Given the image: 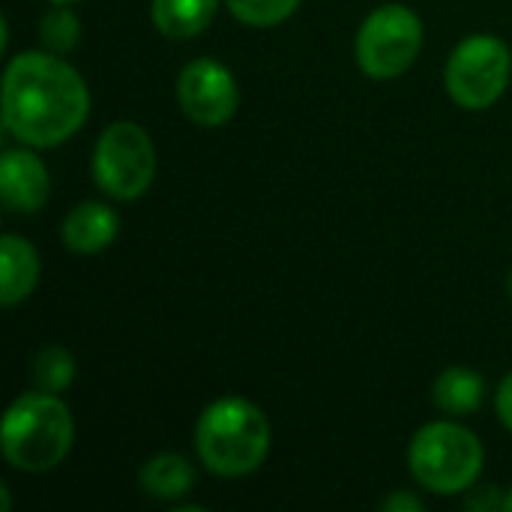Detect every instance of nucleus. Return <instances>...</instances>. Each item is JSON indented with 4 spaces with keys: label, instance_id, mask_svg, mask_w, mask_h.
<instances>
[{
    "label": "nucleus",
    "instance_id": "7",
    "mask_svg": "<svg viewBox=\"0 0 512 512\" xmlns=\"http://www.w3.org/2000/svg\"><path fill=\"white\" fill-rule=\"evenodd\" d=\"M423 48V21L402 3L378 6L357 33V63L369 78L387 81L411 69Z\"/></svg>",
    "mask_w": 512,
    "mask_h": 512
},
{
    "label": "nucleus",
    "instance_id": "14",
    "mask_svg": "<svg viewBox=\"0 0 512 512\" xmlns=\"http://www.w3.org/2000/svg\"><path fill=\"white\" fill-rule=\"evenodd\" d=\"M483 393L486 384L483 378L468 369V366H450L438 375L435 387H432V399L444 414L462 417V414H474L483 405Z\"/></svg>",
    "mask_w": 512,
    "mask_h": 512
},
{
    "label": "nucleus",
    "instance_id": "11",
    "mask_svg": "<svg viewBox=\"0 0 512 512\" xmlns=\"http://www.w3.org/2000/svg\"><path fill=\"white\" fill-rule=\"evenodd\" d=\"M39 279V255L36 249L15 234L0 240V303L6 309L24 303Z\"/></svg>",
    "mask_w": 512,
    "mask_h": 512
},
{
    "label": "nucleus",
    "instance_id": "5",
    "mask_svg": "<svg viewBox=\"0 0 512 512\" xmlns=\"http://www.w3.org/2000/svg\"><path fill=\"white\" fill-rule=\"evenodd\" d=\"M93 180L96 186L117 198V201H135L144 195L156 174V150L150 135L132 123L117 120L111 123L93 150Z\"/></svg>",
    "mask_w": 512,
    "mask_h": 512
},
{
    "label": "nucleus",
    "instance_id": "6",
    "mask_svg": "<svg viewBox=\"0 0 512 512\" xmlns=\"http://www.w3.org/2000/svg\"><path fill=\"white\" fill-rule=\"evenodd\" d=\"M510 72V48L498 36L477 33L453 48L444 69V84L456 105L468 111H483L504 96Z\"/></svg>",
    "mask_w": 512,
    "mask_h": 512
},
{
    "label": "nucleus",
    "instance_id": "1",
    "mask_svg": "<svg viewBox=\"0 0 512 512\" xmlns=\"http://www.w3.org/2000/svg\"><path fill=\"white\" fill-rule=\"evenodd\" d=\"M90 111L84 78L48 51H24L3 75V123L30 147H54L72 138Z\"/></svg>",
    "mask_w": 512,
    "mask_h": 512
},
{
    "label": "nucleus",
    "instance_id": "10",
    "mask_svg": "<svg viewBox=\"0 0 512 512\" xmlns=\"http://www.w3.org/2000/svg\"><path fill=\"white\" fill-rule=\"evenodd\" d=\"M117 231H120V219L102 201H81L66 213L60 225V237L66 249L75 255H99L117 240Z\"/></svg>",
    "mask_w": 512,
    "mask_h": 512
},
{
    "label": "nucleus",
    "instance_id": "22",
    "mask_svg": "<svg viewBox=\"0 0 512 512\" xmlns=\"http://www.w3.org/2000/svg\"><path fill=\"white\" fill-rule=\"evenodd\" d=\"M504 510L512 512V489H510V495H507V504H504Z\"/></svg>",
    "mask_w": 512,
    "mask_h": 512
},
{
    "label": "nucleus",
    "instance_id": "8",
    "mask_svg": "<svg viewBox=\"0 0 512 512\" xmlns=\"http://www.w3.org/2000/svg\"><path fill=\"white\" fill-rule=\"evenodd\" d=\"M177 99L183 114L198 126H222L240 105L234 75L213 57H201L183 66L177 78Z\"/></svg>",
    "mask_w": 512,
    "mask_h": 512
},
{
    "label": "nucleus",
    "instance_id": "23",
    "mask_svg": "<svg viewBox=\"0 0 512 512\" xmlns=\"http://www.w3.org/2000/svg\"><path fill=\"white\" fill-rule=\"evenodd\" d=\"M51 3H75V0H51Z\"/></svg>",
    "mask_w": 512,
    "mask_h": 512
},
{
    "label": "nucleus",
    "instance_id": "17",
    "mask_svg": "<svg viewBox=\"0 0 512 512\" xmlns=\"http://www.w3.org/2000/svg\"><path fill=\"white\" fill-rule=\"evenodd\" d=\"M231 15L252 24V27H273L291 18L300 0H225Z\"/></svg>",
    "mask_w": 512,
    "mask_h": 512
},
{
    "label": "nucleus",
    "instance_id": "2",
    "mask_svg": "<svg viewBox=\"0 0 512 512\" xmlns=\"http://www.w3.org/2000/svg\"><path fill=\"white\" fill-rule=\"evenodd\" d=\"M195 447L204 468L216 477H246L270 453V423L246 399L228 396L204 408L195 426Z\"/></svg>",
    "mask_w": 512,
    "mask_h": 512
},
{
    "label": "nucleus",
    "instance_id": "15",
    "mask_svg": "<svg viewBox=\"0 0 512 512\" xmlns=\"http://www.w3.org/2000/svg\"><path fill=\"white\" fill-rule=\"evenodd\" d=\"M75 378V357L60 345H45L33 360V381L45 393H63Z\"/></svg>",
    "mask_w": 512,
    "mask_h": 512
},
{
    "label": "nucleus",
    "instance_id": "9",
    "mask_svg": "<svg viewBox=\"0 0 512 512\" xmlns=\"http://www.w3.org/2000/svg\"><path fill=\"white\" fill-rule=\"evenodd\" d=\"M0 192L12 213H36L51 192L48 168L30 150H6L0 162Z\"/></svg>",
    "mask_w": 512,
    "mask_h": 512
},
{
    "label": "nucleus",
    "instance_id": "24",
    "mask_svg": "<svg viewBox=\"0 0 512 512\" xmlns=\"http://www.w3.org/2000/svg\"><path fill=\"white\" fill-rule=\"evenodd\" d=\"M507 285H510V297H512V273H510V282H507Z\"/></svg>",
    "mask_w": 512,
    "mask_h": 512
},
{
    "label": "nucleus",
    "instance_id": "19",
    "mask_svg": "<svg viewBox=\"0 0 512 512\" xmlns=\"http://www.w3.org/2000/svg\"><path fill=\"white\" fill-rule=\"evenodd\" d=\"M495 408H498V417H501V423L507 426L512 432V372L501 381V387H498V396H495Z\"/></svg>",
    "mask_w": 512,
    "mask_h": 512
},
{
    "label": "nucleus",
    "instance_id": "21",
    "mask_svg": "<svg viewBox=\"0 0 512 512\" xmlns=\"http://www.w3.org/2000/svg\"><path fill=\"white\" fill-rule=\"evenodd\" d=\"M0 498H3V512H9L12 504H9V489L6 486H0Z\"/></svg>",
    "mask_w": 512,
    "mask_h": 512
},
{
    "label": "nucleus",
    "instance_id": "3",
    "mask_svg": "<svg viewBox=\"0 0 512 512\" xmlns=\"http://www.w3.org/2000/svg\"><path fill=\"white\" fill-rule=\"evenodd\" d=\"M75 441V423L57 393H24L6 414L0 429V447L12 468L27 474H45L57 468Z\"/></svg>",
    "mask_w": 512,
    "mask_h": 512
},
{
    "label": "nucleus",
    "instance_id": "4",
    "mask_svg": "<svg viewBox=\"0 0 512 512\" xmlns=\"http://www.w3.org/2000/svg\"><path fill=\"white\" fill-rule=\"evenodd\" d=\"M483 459L486 453L480 438L471 429L447 420L423 426L408 447L411 474L435 495L468 492L483 471Z\"/></svg>",
    "mask_w": 512,
    "mask_h": 512
},
{
    "label": "nucleus",
    "instance_id": "12",
    "mask_svg": "<svg viewBox=\"0 0 512 512\" xmlns=\"http://www.w3.org/2000/svg\"><path fill=\"white\" fill-rule=\"evenodd\" d=\"M138 486L150 498L177 501V498H183L195 486V471H192V465L183 456H177V453H159V456H153L141 468Z\"/></svg>",
    "mask_w": 512,
    "mask_h": 512
},
{
    "label": "nucleus",
    "instance_id": "18",
    "mask_svg": "<svg viewBox=\"0 0 512 512\" xmlns=\"http://www.w3.org/2000/svg\"><path fill=\"white\" fill-rule=\"evenodd\" d=\"M504 504L507 498H501L495 486H486L483 492H474L468 498V510H504Z\"/></svg>",
    "mask_w": 512,
    "mask_h": 512
},
{
    "label": "nucleus",
    "instance_id": "20",
    "mask_svg": "<svg viewBox=\"0 0 512 512\" xmlns=\"http://www.w3.org/2000/svg\"><path fill=\"white\" fill-rule=\"evenodd\" d=\"M381 507L390 512H408V510L420 512L423 510V501H420V498H414V495H408V492H396V495H393V498H387Z\"/></svg>",
    "mask_w": 512,
    "mask_h": 512
},
{
    "label": "nucleus",
    "instance_id": "13",
    "mask_svg": "<svg viewBox=\"0 0 512 512\" xmlns=\"http://www.w3.org/2000/svg\"><path fill=\"white\" fill-rule=\"evenodd\" d=\"M219 0H153V24L171 39H189L210 27Z\"/></svg>",
    "mask_w": 512,
    "mask_h": 512
},
{
    "label": "nucleus",
    "instance_id": "16",
    "mask_svg": "<svg viewBox=\"0 0 512 512\" xmlns=\"http://www.w3.org/2000/svg\"><path fill=\"white\" fill-rule=\"evenodd\" d=\"M78 33H81V21L72 9H66V3H57V9L45 12L39 21V39L48 51H69L78 45Z\"/></svg>",
    "mask_w": 512,
    "mask_h": 512
}]
</instances>
